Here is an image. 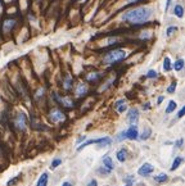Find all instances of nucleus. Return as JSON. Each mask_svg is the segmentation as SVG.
<instances>
[{
	"label": "nucleus",
	"instance_id": "nucleus-1",
	"mask_svg": "<svg viewBox=\"0 0 185 186\" xmlns=\"http://www.w3.org/2000/svg\"><path fill=\"white\" fill-rule=\"evenodd\" d=\"M153 10L152 8L149 7H139L135 8V9H130L126 13H123L121 19L125 21V22H130L132 24H141L152 17Z\"/></svg>",
	"mask_w": 185,
	"mask_h": 186
},
{
	"label": "nucleus",
	"instance_id": "nucleus-2",
	"mask_svg": "<svg viewBox=\"0 0 185 186\" xmlns=\"http://www.w3.org/2000/svg\"><path fill=\"white\" fill-rule=\"evenodd\" d=\"M126 58V51L122 50V49H114V50H111L108 51L104 57H103V63L107 64V66H111V64H114V63H118L123 60Z\"/></svg>",
	"mask_w": 185,
	"mask_h": 186
},
{
	"label": "nucleus",
	"instance_id": "nucleus-3",
	"mask_svg": "<svg viewBox=\"0 0 185 186\" xmlns=\"http://www.w3.org/2000/svg\"><path fill=\"white\" fill-rule=\"evenodd\" d=\"M91 144H98V145H100V146H108L112 144V140L109 139V137H100V139H93V140H88V141H85L84 144H81L79 145V148H77V151H81L85 146H88V145H91Z\"/></svg>",
	"mask_w": 185,
	"mask_h": 186
},
{
	"label": "nucleus",
	"instance_id": "nucleus-4",
	"mask_svg": "<svg viewBox=\"0 0 185 186\" xmlns=\"http://www.w3.org/2000/svg\"><path fill=\"white\" fill-rule=\"evenodd\" d=\"M49 118H50L51 122L58 123V122H62V121L66 119V114L59 109H51L50 113H49Z\"/></svg>",
	"mask_w": 185,
	"mask_h": 186
},
{
	"label": "nucleus",
	"instance_id": "nucleus-5",
	"mask_svg": "<svg viewBox=\"0 0 185 186\" xmlns=\"http://www.w3.org/2000/svg\"><path fill=\"white\" fill-rule=\"evenodd\" d=\"M14 126L17 127V130H19V131H23V130L27 127V117H26L25 113H19L16 117Z\"/></svg>",
	"mask_w": 185,
	"mask_h": 186
},
{
	"label": "nucleus",
	"instance_id": "nucleus-6",
	"mask_svg": "<svg viewBox=\"0 0 185 186\" xmlns=\"http://www.w3.org/2000/svg\"><path fill=\"white\" fill-rule=\"evenodd\" d=\"M54 98L57 99V102L59 104H62L64 108H74L75 107V102L72 100L70 96H59L58 94H54Z\"/></svg>",
	"mask_w": 185,
	"mask_h": 186
},
{
	"label": "nucleus",
	"instance_id": "nucleus-7",
	"mask_svg": "<svg viewBox=\"0 0 185 186\" xmlns=\"http://www.w3.org/2000/svg\"><path fill=\"white\" fill-rule=\"evenodd\" d=\"M154 171V167L152 166L150 163H144L143 166H141L140 168H139V171H137V173H139L140 176H144V177H147V176H149L152 172Z\"/></svg>",
	"mask_w": 185,
	"mask_h": 186
},
{
	"label": "nucleus",
	"instance_id": "nucleus-8",
	"mask_svg": "<svg viewBox=\"0 0 185 186\" xmlns=\"http://www.w3.org/2000/svg\"><path fill=\"white\" fill-rule=\"evenodd\" d=\"M125 133H126V139H130V140L137 139L139 133H137V127H136V124H131V126L129 127L126 131H125Z\"/></svg>",
	"mask_w": 185,
	"mask_h": 186
},
{
	"label": "nucleus",
	"instance_id": "nucleus-9",
	"mask_svg": "<svg viewBox=\"0 0 185 186\" xmlns=\"http://www.w3.org/2000/svg\"><path fill=\"white\" fill-rule=\"evenodd\" d=\"M127 119L131 124H135L137 122V119H139V110H137L136 108L130 109L129 110V114H127Z\"/></svg>",
	"mask_w": 185,
	"mask_h": 186
},
{
	"label": "nucleus",
	"instance_id": "nucleus-10",
	"mask_svg": "<svg viewBox=\"0 0 185 186\" xmlns=\"http://www.w3.org/2000/svg\"><path fill=\"white\" fill-rule=\"evenodd\" d=\"M16 26V19H13V18H8L5 19L3 22V31L4 32H9L10 30Z\"/></svg>",
	"mask_w": 185,
	"mask_h": 186
},
{
	"label": "nucleus",
	"instance_id": "nucleus-11",
	"mask_svg": "<svg viewBox=\"0 0 185 186\" xmlns=\"http://www.w3.org/2000/svg\"><path fill=\"white\" fill-rule=\"evenodd\" d=\"M86 93H88V86H86V84H79V85H77V87L75 90L76 96L81 98V96H84V95H86Z\"/></svg>",
	"mask_w": 185,
	"mask_h": 186
},
{
	"label": "nucleus",
	"instance_id": "nucleus-12",
	"mask_svg": "<svg viewBox=\"0 0 185 186\" xmlns=\"http://www.w3.org/2000/svg\"><path fill=\"white\" fill-rule=\"evenodd\" d=\"M114 108L117 109L118 113H123V112L127 110V105H126V102L123 100V99H120V100L116 102L114 104Z\"/></svg>",
	"mask_w": 185,
	"mask_h": 186
},
{
	"label": "nucleus",
	"instance_id": "nucleus-13",
	"mask_svg": "<svg viewBox=\"0 0 185 186\" xmlns=\"http://www.w3.org/2000/svg\"><path fill=\"white\" fill-rule=\"evenodd\" d=\"M72 84H74V79H72V76H70V75H66V76H64V79H63V81H62L63 89H64V90L72 89Z\"/></svg>",
	"mask_w": 185,
	"mask_h": 186
},
{
	"label": "nucleus",
	"instance_id": "nucleus-14",
	"mask_svg": "<svg viewBox=\"0 0 185 186\" xmlns=\"http://www.w3.org/2000/svg\"><path fill=\"white\" fill-rule=\"evenodd\" d=\"M103 166H104V168H107V172H111L113 171V162H112V159L109 157H106L103 158Z\"/></svg>",
	"mask_w": 185,
	"mask_h": 186
},
{
	"label": "nucleus",
	"instance_id": "nucleus-15",
	"mask_svg": "<svg viewBox=\"0 0 185 186\" xmlns=\"http://www.w3.org/2000/svg\"><path fill=\"white\" fill-rule=\"evenodd\" d=\"M174 14L178 17V18H183L184 17V8L181 4H176L174 7Z\"/></svg>",
	"mask_w": 185,
	"mask_h": 186
},
{
	"label": "nucleus",
	"instance_id": "nucleus-16",
	"mask_svg": "<svg viewBox=\"0 0 185 186\" xmlns=\"http://www.w3.org/2000/svg\"><path fill=\"white\" fill-rule=\"evenodd\" d=\"M102 76H103L102 72H91V73H89V75L86 76V80L88 81H97V80L100 79Z\"/></svg>",
	"mask_w": 185,
	"mask_h": 186
},
{
	"label": "nucleus",
	"instance_id": "nucleus-17",
	"mask_svg": "<svg viewBox=\"0 0 185 186\" xmlns=\"http://www.w3.org/2000/svg\"><path fill=\"white\" fill-rule=\"evenodd\" d=\"M46 185H48V173L44 172V173L40 176V179H39L36 186H46Z\"/></svg>",
	"mask_w": 185,
	"mask_h": 186
},
{
	"label": "nucleus",
	"instance_id": "nucleus-18",
	"mask_svg": "<svg viewBox=\"0 0 185 186\" xmlns=\"http://www.w3.org/2000/svg\"><path fill=\"white\" fill-rule=\"evenodd\" d=\"M167 175L166 173H160V175H157V176H154V182L156 184H163V182H166L167 181Z\"/></svg>",
	"mask_w": 185,
	"mask_h": 186
},
{
	"label": "nucleus",
	"instance_id": "nucleus-19",
	"mask_svg": "<svg viewBox=\"0 0 185 186\" xmlns=\"http://www.w3.org/2000/svg\"><path fill=\"white\" fill-rule=\"evenodd\" d=\"M183 157H176L175 159H174V162H172V166H171V171H175V170H178L179 168V166L183 163Z\"/></svg>",
	"mask_w": 185,
	"mask_h": 186
},
{
	"label": "nucleus",
	"instance_id": "nucleus-20",
	"mask_svg": "<svg viewBox=\"0 0 185 186\" xmlns=\"http://www.w3.org/2000/svg\"><path fill=\"white\" fill-rule=\"evenodd\" d=\"M171 68H174L175 71H181L183 68H184V60L183 59H178L176 62L171 66Z\"/></svg>",
	"mask_w": 185,
	"mask_h": 186
},
{
	"label": "nucleus",
	"instance_id": "nucleus-21",
	"mask_svg": "<svg viewBox=\"0 0 185 186\" xmlns=\"http://www.w3.org/2000/svg\"><path fill=\"white\" fill-rule=\"evenodd\" d=\"M126 157H127V151L125 149H121L117 151V159L120 162H125L126 161Z\"/></svg>",
	"mask_w": 185,
	"mask_h": 186
},
{
	"label": "nucleus",
	"instance_id": "nucleus-22",
	"mask_svg": "<svg viewBox=\"0 0 185 186\" xmlns=\"http://www.w3.org/2000/svg\"><path fill=\"white\" fill-rule=\"evenodd\" d=\"M176 107H178V104H176V102H174V100H170L169 105H167V108H166V113H167V114L172 113V112L176 109Z\"/></svg>",
	"mask_w": 185,
	"mask_h": 186
},
{
	"label": "nucleus",
	"instance_id": "nucleus-23",
	"mask_svg": "<svg viewBox=\"0 0 185 186\" xmlns=\"http://www.w3.org/2000/svg\"><path fill=\"white\" fill-rule=\"evenodd\" d=\"M135 177L132 176V175H129V176H126L123 179V181H125V186H132L134 185V182H135Z\"/></svg>",
	"mask_w": 185,
	"mask_h": 186
},
{
	"label": "nucleus",
	"instance_id": "nucleus-24",
	"mask_svg": "<svg viewBox=\"0 0 185 186\" xmlns=\"http://www.w3.org/2000/svg\"><path fill=\"white\" fill-rule=\"evenodd\" d=\"M171 60H170V58L169 57H166L165 59H163V70H165L166 72H169V71H171Z\"/></svg>",
	"mask_w": 185,
	"mask_h": 186
},
{
	"label": "nucleus",
	"instance_id": "nucleus-25",
	"mask_svg": "<svg viewBox=\"0 0 185 186\" xmlns=\"http://www.w3.org/2000/svg\"><path fill=\"white\" fill-rule=\"evenodd\" d=\"M150 135H152V130L145 128L143 131V133L140 135V140H147V139H149V137H150Z\"/></svg>",
	"mask_w": 185,
	"mask_h": 186
},
{
	"label": "nucleus",
	"instance_id": "nucleus-26",
	"mask_svg": "<svg viewBox=\"0 0 185 186\" xmlns=\"http://www.w3.org/2000/svg\"><path fill=\"white\" fill-rule=\"evenodd\" d=\"M176 85H178V82L176 81H174L172 84H171L169 87H167V93L169 94H172V93H175V90H176Z\"/></svg>",
	"mask_w": 185,
	"mask_h": 186
},
{
	"label": "nucleus",
	"instance_id": "nucleus-27",
	"mask_svg": "<svg viewBox=\"0 0 185 186\" xmlns=\"http://www.w3.org/2000/svg\"><path fill=\"white\" fill-rule=\"evenodd\" d=\"M176 30H178V27H176V26H170V27L167 28V31H166V35H167V36H171V35H172V33L176 31Z\"/></svg>",
	"mask_w": 185,
	"mask_h": 186
},
{
	"label": "nucleus",
	"instance_id": "nucleus-28",
	"mask_svg": "<svg viewBox=\"0 0 185 186\" xmlns=\"http://www.w3.org/2000/svg\"><path fill=\"white\" fill-rule=\"evenodd\" d=\"M147 77H148V79H156V77H157V72L154 71V70H149L148 73H147Z\"/></svg>",
	"mask_w": 185,
	"mask_h": 186
},
{
	"label": "nucleus",
	"instance_id": "nucleus-29",
	"mask_svg": "<svg viewBox=\"0 0 185 186\" xmlns=\"http://www.w3.org/2000/svg\"><path fill=\"white\" fill-rule=\"evenodd\" d=\"M59 164H62V159H59V158L54 159V161H53V163H51V168H53V170H54V168H57V167L59 166Z\"/></svg>",
	"mask_w": 185,
	"mask_h": 186
},
{
	"label": "nucleus",
	"instance_id": "nucleus-30",
	"mask_svg": "<svg viewBox=\"0 0 185 186\" xmlns=\"http://www.w3.org/2000/svg\"><path fill=\"white\" fill-rule=\"evenodd\" d=\"M150 36H152V33H150L149 31H145V32H141L140 39H141V40H144V39H145V40H147V39H149Z\"/></svg>",
	"mask_w": 185,
	"mask_h": 186
},
{
	"label": "nucleus",
	"instance_id": "nucleus-31",
	"mask_svg": "<svg viewBox=\"0 0 185 186\" xmlns=\"http://www.w3.org/2000/svg\"><path fill=\"white\" fill-rule=\"evenodd\" d=\"M123 139H126V133H125V131H122V132L118 135V137H117V141H122Z\"/></svg>",
	"mask_w": 185,
	"mask_h": 186
},
{
	"label": "nucleus",
	"instance_id": "nucleus-32",
	"mask_svg": "<svg viewBox=\"0 0 185 186\" xmlns=\"http://www.w3.org/2000/svg\"><path fill=\"white\" fill-rule=\"evenodd\" d=\"M183 142H184L183 139H179L178 141L175 142V146H176V148H181V146H183Z\"/></svg>",
	"mask_w": 185,
	"mask_h": 186
},
{
	"label": "nucleus",
	"instance_id": "nucleus-33",
	"mask_svg": "<svg viewBox=\"0 0 185 186\" xmlns=\"http://www.w3.org/2000/svg\"><path fill=\"white\" fill-rule=\"evenodd\" d=\"M184 113H185V107H183L181 109H180V112H179V114H178V117L179 118H181V117L184 116Z\"/></svg>",
	"mask_w": 185,
	"mask_h": 186
},
{
	"label": "nucleus",
	"instance_id": "nucleus-34",
	"mask_svg": "<svg viewBox=\"0 0 185 186\" xmlns=\"http://www.w3.org/2000/svg\"><path fill=\"white\" fill-rule=\"evenodd\" d=\"M88 186H98V182H97V180H91L89 182V185Z\"/></svg>",
	"mask_w": 185,
	"mask_h": 186
},
{
	"label": "nucleus",
	"instance_id": "nucleus-35",
	"mask_svg": "<svg viewBox=\"0 0 185 186\" xmlns=\"http://www.w3.org/2000/svg\"><path fill=\"white\" fill-rule=\"evenodd\" d=\"M170 4H171V0H167L166 1V5H165V12L169 10V8H170Z\"/></svg>",
	"mask_w": 185,
	"mask_h": 186
},
{
	"label": "nucleus",
	"instance_id": "nucleus-36",
	"mask_svg": "<svg viewBox=\"0 0 185 186\" xmlns=\"http://www.w3.org/2000/svg\"><path fill=\"white\" fill-rule=\"evenodd\" d=\"M17 179H18V177H14V180H12V181H9V182H8L7 184V186H12L13 184H14L16 182V181H17Z\"/></svg>",
	"mask_w": 185,
	"mask_h": 186
},
{
	"label": "nucleus",
	"instance_id": "nucleus-37",
	"mask_svg": "<svg viewBox=\"0 0 185 186\" xmlns=\"http://www.w3.org/2000/svg\"><path fill=\"white\" fill-rule=\"evenodd\" d=\"M149 107H150L149 103H145V104L143 105V109H144V110H147V109H149Z\"/></svg>",
	"mask_w": 185,
	"mask_h": 186
},
{
	"label": "nucleus",
	"instance_id": "nucleus-38",
	"mask_svg": "<svg viewBox=\"0 0 185 186\" xmlns=\"http://www.w3.org/2000/svg\"><path fill=\"white\" fill-rule=\"evenodd\" d=\"M85 139H86V136H81L79 140H77V144H79V142H81V141H84Z\"/></svg>",
	"mask_w": 185,
	"mask_h": 186
},
{
	"label": "nucleus",
	"instance_id": "nucleus-39",
	"mask_svg": "<svg viewBox=\"0 0 185 186\" xmlns=\"http://www.w3.org/2000/svg\"><path fill=\"white\" fill-rule=\"evenodd\" d=\"M162 102H163V96H160V98H158V100H157V103H158V104H161Z\"/></svg>",
	"mask_w": 185,
	"mask_h": 186
},
{
	"label": "nucleus",
	"instance_id": "nucleus-40",
	"mask_svg": "<svg viewBox=\"0 0 185 186\" xmlns=\"http://www.w3.org/2000/svg\"><path fill=\"white\" fill-rule=\"evenodd\" d=\"M62 186H72V185H71L70 182H68V181H66V182H63V184H62Z\"/></svg>",
	"mask_w": 185,
	"mask_h": 186
},
{
	"label": "nucleus",
	"instance_id": "nucleus-41",
	"mask_svg": "<svg viewBox=\"0 0 185 186\" xmlns=\"http://www.w3.org/2000/svg\"><path fill=\"white\" fill-rule=\"evenodd\" d=\"M136 1H140V0H127V3H136Z\"/></svg>",
	"mask_w": 185,
	"mask_h": 186
},
{
	"label": "nucleus",
	"instance_id": "nucleus-42",
	"mask_svg": "<svg viewBox=\"0 0 185 186\" xmlns=\"http://www.w3.org/2000/svg\"><path fill=\"white\" fill-rule=\"evenodd\" d=\"M77 1H80V3H85L86 0H77Z\"/></svg>",
	"mask_w": 185,
	"mask_h": 186
},
{
	"label": "nucleus",
	"instance_id": "nucleus-43",
	"mask_svg": "<svg viewBox=\"0 0 185 186\" xmlns=\"http://www.w3.org/2000/svg\"><path fill=\"white\" fill-rule=\"evenodd\" d=\"M0 12H1V1H0Z\"/></svg>",
	"mask_w": 185,
	"mask_h": 186
},
{
	"label": "nucleus",
	"instance_id": "nucleus-44",
	"mask_svg": "<svg viewBox=\"0 0 185 186\" xmlns=\"http://www.w3.org/2000/svg\"><path fill=\"white\" fill-rule=\"evenodd\" d=\"M5 1H12V0H5Z\"/></svg>",
	"mask_w": 185,
	"mask_h": 186
},
{
	"label": "nucleus",
	"instance_id": "nucleus-45",
	"mask_svg": "<svg viewBox=\"0 0 185 186\" xmlns=\"http://www.w3.org/2000/svg\"><path fill=\"white\" fill-rule=\"evenodd\" d=\"M39 1H40V0H39Z\"/></svg>",
	"mask_w": 185,
	"mask_h": 186
}]
</instances>
